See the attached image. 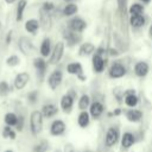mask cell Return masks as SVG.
Wrapping results in <instances>:
<instances>
[{
  "label": "cell",
  "mask_w": 152,
  "mask_h": 152,
  "mask_svg": "<svg viewBox=\"0 0 152 152\" xmlns=\"http://www.w3.org/2000/svg\"><path fill=\"white\" fill-rule=\"evenodd\" d=\"M76 11H77V6H76L75 4H69V5H66V6L64 7L63 13H64L65 15H72V14L76 13Z\"/></svg>",
  "instance_id": "cell-28"
},
{
  "label": "cell",
  "mask_w": 152,
  "mask_h": 152,
  "mask_svg": "<svg viewBox=\"0 0 152 152\" xmlns=\"http://www.w3.org/2000/svg\"><path fill=\"white\" fill-rule=\"evenodd\" d=\"M84 27H86V23L80 18H75L69 23V28L72 32H81L84 30Z\"/></svg>",
  "instance_id": "cell-9"
},
{
  "label": "cell",
  "mask_w": 152,
  "mask_h": 152,
  "mask_svg": "<svg viewBox=\"0 0 152 152\" xmlns=\"http://www.w3.org/2000/svg\"><path fill=\"white\" fill-rule=\"evenodd\" d=\"M66 69H68V72L78 75L81 80H83V78H84V77L81 75V72H82V66H81V64H80V63H71V64H69V65H68V68H66Z\"/></svg>",
  "instance_id": "cell-15"
},
{
  "label": "cell",
  "mask_w": 152,
  "mask_h": 152,
  "mask_svg": "<svg viewBox=\"0 0 152 152\" xmlns=\"http://www.w3.org/2000/svg\"><path fill=\"white\" fill-rule=\"evenodd\" d=\"M23 125H24V119H23V116H18V121H17V128L19 129V131H21L23 129Z\"/></svg>",
  "instance_id": "cell-38"
},
{
  "label": "cell",
  "mask_w": 152,
  "mask_h": 152,
  "mask_svg": "<svg viewBox=\"0 0 152 152\" xmlns=\"http://www.w3.org/2000/svg\"><path fill=\"white\" fill-rule=\"evenodd\" d=\"M61 81H62V72L59 70H55L50 76H49V86L51 89H56L59 84H61Z\"/></svg>",
  "instance_id": "cell-6"
},
{
  "label": "cell",
  "mask_w": 152,
  "mask_h": 152,
  "mask_svg": "<svg viewBox=\"0 0 152 152\" xmlns=\"http://www.w3.org/2000/svg\"><path fill=\"white\" fill-rule=\"evenodd\" d=\"M125 74H126V69H125V66H124L122 64H120V63H114V64L110 66V70H109L110 77L118 78V77H122Z\"/></svg>",
  "instance_id": "cell-5"
},
{
  "label": "cell",
  "mask_w": 152,
  "mask_h": 152,
  "mask_svg": "<svg viewBox=\"0 0 152 152\" xmlns=\"http://www.w3.org/2000/svg\"><path fill=\"white\" fill-rule=\"evenodd\" d=\"M19 63V58H18V56H11V57H8L7 58V64L8 65H11V66H13V65H17Z\"/></svg>",
  "instance_id": "cell-34"
},
{
  "label": "cell",
  "mask_w": 152,
  "mask_h": 152,
  "mask_svg": "<svg viewBox=\"0 0 152 152\" xmlns=\"http://www.w3.org/2000/svg\"><path fill=\"white\" fill-rule=\"evenodd\" d=\"M129 21H131V25L133 27H140V26L144 25L145 19H144V17L141 14H133V15H131V20Z\"/></svg>",
  "instance_id": "cell-17"
},
{
  "label": "cell",
  "mask_w": 152,
  "mask_h": 152,
  "mask_svg": "<svg viewBox=\"0 0 152 152\" xmlns=\"http://www.w3.org/2000/svg\"><path fill=\"white\" fill-rule=\"evenodd\" d=\"M72 102H74V99L71 95H64L61 100V106L62 108L64 109V112H70L71 107H72Z\"/></svg>",
  "instance_id": "cell-12"
},
{
  "label": "cell",
  "mask_w": 152,
  "mask_h": 152,
  "mask_svg": "<svg viewBox=\"0 0 152 152\" xmlns=\"http://www.w3.org/2000/svg\"><path fill=\"white\" fill-rule=\"evenodd\" d=\"M40 53L43 56H48L50 53V39L49 38H45L42 43V46H40Z\"/></svg>",
  "instance_id": "cell-26"
},
{
  "label": "cell",
  "mask_w": 152,
  "mask_h": 152,
  "mask_svg": "<svg viewBox=\"0 0 152 152\" xmlns=\"http://www.w3.org/2000/svg\"><path fill=\"white\" fill-rule=\"evenodd\" d=\"M125 102L127 106L129 107H134L138 103V97L134 95V91H127L126 93V97H125Z\"/></svg>",
  "instance_id": "cell-19"
},
{
  "label": "cell",
  "mask_w": 152,
  "mask_h": 152,
  "mask_svg": "<svg viewBox=\"0 0 152 152\" xmlns=\"http://www.w3.org/2000/svg\"><path fill=\"white\" fill-rule=\"evenodd\" d=\"M6 2L7 4H12V2H14V0H6Z\"/></svg>",
  "instance_id": "cell-40"
},
{
  "label": "cell",
  "mask_w": 152,
  "mask_h": 152,
  "mask_svg": "<svg viewBox=\"0 0 152 152\" xmlns=\"http://www.w3.org/2000/svg\"><path fill=\"white\" fill-rule=\"evenodd\" d=\"M37 96H38V93L34 90V91H31L30 94H28V101L31 102V103H34L36 102V100H37Z\"/></svg>",
  "instance_id": "cell-36"
},
{
  "label": "cell",
  "mask_w": 152,
  "mask_h": 152,
  "mask_svg": "<svg viewBox=\"0 0 152 152\" xmlns=\"http://www.w3.org/2000/svg\"><path fill=\"white\" fill-rule=\"evenodd\" d=\"M126 2H127V0H118L119 10L121 11V13H125V10H126Z\"/></svg>",
  "instance_id": "cell-37"
},
{
  "label": "cell",
  "mask_w": 152,
  "mask_h": 152,
  "mask_svg": "<svg viewBox=\"0 0 152 152\" xmlns=\"http://www.w3.org/2000/svg\"><path fill=\"white\" fill-rule=\"evenodd\" d=\"M133 144H134V137H133V134H131V133H125L124 137H122V141H121L122 147H124V148H128V147H131Z\"/></svg>",
  "instance_id": "cell-20"
},
{
  "label": "cell",
  "mask_w": 152,
  "mask_h": 152,
  "mask_svg": "<svg viewBox=\"0 0 152 152\" xmlns=\"http://www.w3.org/2000/svg\"><path fill=\"white\" fill-rule=\"evenodd\" d=\"M118 138H119V129L116 127H110L106 134V145L107 146L114 145L118 141Z\"/></svg>",
  "instance_id": "cell-4"
},
{
  "label": "cell",
  "mask_w": 152,
  "mask_h": 152,
  "mask_svg": "<svg viewBox=\"0 0 152 152\" xmlns=\"http://www.w3.org/2000/svg\"><path fill=\"white\" fill-rule=\"evenodd\" d=\"M56 113H57V107H56L55 104L49 103V104H45V106L43 107V115L46 116V118H51V116H53Z\"/></svg>",
  "instance_id": "cell-18"
},
{
  "label": "cell",
  "mask_w": 152,
  "mask_h": 152,
  "mask_svg": "<svg viewBox=\"0 0 152 152\" xmlns=\"http://www.w3.org/2000/svg\"><path fill=\"white\" fill-rule=\"evenodd\" d=\"M141 112L140 110H137V109H131V110H128L127 113H126V118L129 120V121H132V122H137V121H139L140 119H141Z\"/></svg>",
  "instance_id": "cell-16"
},
{
  "label": "cell",
  "mask_w": 152,
  "mask_h": 152,
  "mask_svg": "<svg viewBox=\"0 0 152 152\" xmlns=\"http://www.w3.org/2000/svg\"><path fill=\"white\" fill-rule=\"evenodd\" d=\"M43 8L44 10H46V11H51V10H53V5L51 4V2H45L44 5H43Z\"/></svg>",
  "instance_id": "cell-39"
},
{
  "label": "cell",
  "mask_w": 152,
  "mask_h": 152,
  "mask_svg": "<svg viewBox=\"0 0 152 152\" xmlns=\"http://www.w3.org/2000/svg\"><path fill=\"white\" fill-rule=\"evenodd\" d=\"M150 36H151V37H152V26H151V27H150Z\"/></svg>",
  "instance_id": "cell-41"
},
{
  "label": "cell",
  "mask_w": 152,
  "mask_h": 152,
  "mask_svg": "<svg viewBox=\"0 0 152 152\" xmlns=\"http://www.w3.org/2000/svg\"><path fill=\"white\" fill-rule=\"evenodd\" d=\"M39 17H40V24H42V27L46 31V30H50L51 28V17H50V12L44 10L43 7L40 8L39 11Z\"/></svg>",
  "instance_id": "cell-2"
},
{
  "label": "cell",
  "mask_w": 152,
  "mask_h": 152,
  "mask_svg": "<svg viewBox=\"0 0 152 152\" xmlns=\"http://www.w3.org/2000/svg\"><path fill=\"white\" fill-rule=\"evenodd\" d=\"M5 121L8 126H15L17 121H18V116L14 113H7L5 115Z\"/></svg>",
  "instance_id": "cell-25"
},
{
  "label": "cell",
  "mask_w": 152,
  "mask_h": 152,
  "mask_svg": "<svg viewBox=\"0 0 152 152\" xmlns=\"http://www.w3.org/2000/svg\"><path fill=\"white\" fill-rule=\"evenodd\" d=\"M64 129H65V125H64V122L61 121V120H56V121H53L52 125H51V134H53V135H59V134H62V133L64 132Z\"/></svg>",
  "instance_id": "cell-11"
},
{
  "label": "cell",
  "mask_w": 152,
  "mask_h": 152,
  "mask_svg": "<svg viewBox=\"0 0 152 152\" xmlns=\"http://www.w3.org/2000/svg\"><path fill=\"white\" fill-rule=\"evenodd\" d=\"M66 1H69V0H66Z\"/></svg>",
  "instance_id": "cell-45"
},
{
  "label": "cell",
  "mask_w": 152,
  "mask_h": 152,
  "mask_svg": "<svg viewBox=\"0 0 152 152\" xmlns=\"http://www.w3.org/2000/svg\"><path fill=\"white\" fill-rule=\"evenodd\" d=\"M94 51V45L90 43H84L81 48H80V55H89Z\"/></svg>",
  "instance_id": "cell-24"
},
{
  "label": "cell",
  "mask_w": 152,
  "mask_h": 152,
  "mask_svg": "<svg viewBox=\"0 0 152 152\" xmlns=\"http://www.w3.org/2000/svg\"><path fill=\"white\" fill-rule=\"evenodd\" d=\"M46 150H48V142L45 140H43L38 145L34 146L33 152H46Z\"/></svg>",
  "instance_id": "cell-30"
},
{
  "label": "cell",
  "mask_w": 152,
  "mask_h": 152,
  "mask_svg": "<svg viewBox=\"0 0 152 152\" xmlns=\"http://www.w3.org/2000/svg\"><path fill=\"white\" fill-rule=\"evenodd\" d=\"M93 68L96 72H101L104 68V61L101 57V52H97L96 55H94L93 57Z\"/></svg>",
  "instance_id": "cell-10"
},
{
  "label": "cell",
  "mask_w": 152,
  "mask_h": 152,
  "mask_svg": "<svg viewBox=\"0 0 152 152\" xmlns=\"http://www.w3.org/2000/svg\"><path fill=\"white\" fill-rule=\"evenodd\" d=\"M63 51H64V44H63L62 42H58V43L56 44L55 49H53V52H52L51 57H50V63H51V64L57 63V62L61 59V57H62V55H63Z\"/></svg>",
  "instance_id": "cell-3"
},
{
  "label": "cell",
  "mask_w": 152,
  "mask_h": 152,
  "mask_svg": "<svg viewBox=\"0 0 152 152\" xmlns=\"http://www.w3.org/2000/svg\"><path fill=\"white\" fill-rule=\"evenodd\" d=\"M2 135H4L5 138H10V139H14V138H15V133H14V131H13L10 126H6V127L4 128Z\"/></svg>",
  "instance_id": "cell-31"
},
{
  "label": "cell",
  "mask_w": 152,
  "mask_h": 152,
  "mask_svg": "<svg viewBox=\"0 0 152 152\" xmlns=\"http://www.w3.org/2000/svg\"><path fill=\"white\" fill-rule=\"evenodd\" d=\"M142 1H144V2H148L150 0H142Z\"/></svg>",
  "instance_id": "cell-42"
},
{
  "label": "cell",
  "mask_w": 152,
  "mask_h": 152,
  "mask_svg": "<svg viewBox=\"0 0 152 152\" xmlns=\"http://www.w3.org/2000/svg\"><path fill=\"white\" fill-rule=\"evenodd\" d=\"M65 38L68 39V42H69V44H70V45H71V44H74V43H76V40H78V39H80V37H77V38H76L75 33H71V32H66Z\"/></svg>",
  "instance_id": "cell-33"
},
{
  "label": "cell",
  "mask_w": 152,
  "mask_h": 152,
  "mask_svg": "<svg viewBox=\"0 0 152 152\" xmlns=\"http://www.w3.org/2000/svg\"><path fill=\"white\" fill-rule=\"evenodd\" d=\"M25 6H26V1L25 0H20L19 4H18V7H17V20L18 21H20L23 19V13H24Z\"/></svg>",
  "instance_id": "cell-27"
},
{
  "label": "cell",
  "mask_w": 152,
  "mask_h": 152,
  "mask_svg": "<svg viewBox=\"0 0 152 152\" xmlns=\"http://www.w3.org/2000/svg\"><path fill=\"white\" fill-rule=\"evenodd\" d=\"M38 26H39V24H38V21L34 20V19H30V20H27L26 24H25L26 31H28V32H31V33H36V31L38 30Z\"/></svg>",
  "instance_id": "cell-21"
},
{
  "label": "cell",
  "mask_w": 152,
  "mask_h": 152,
  "mask_svg": "<svg viewBox=\"0 0 152 152\" xmlns=\"http://www.w3.org/2000/svg\"><path fill=\"white\" fill-rule=\"evenodd\" d=\"M141 12H142V6L139 5V4H133L131 6V8H129L131 15H133V14H140Z\"/></svg>",
  "instance_id": "cell-32"
},
{
  "label": "cell",
  "mask_w": 152,
  "mask_h": 152,
  "mask_svg": "<svg viewBox=\"0 0 152 152\" xmlns=\"http://www.w3.org/2000/svg\"><path fill=\"white\" fill-rule=\"evenodd\" d=\"M88 124H89V114L83 110V112L80 114V116H78V125H80L81 127H87Z\"/></svg>",
  "instance_id": "cell-23"
},
{
  "label": "cell",
  "mask_w": 152,
  "mask_h": 152,
  "mask_svg": "<svg viewBox=\"0 0 152 152\" xmlns=\"http://www.w3.org/2000/svg\"><path fill=\"white\" fill-rule=\"evenodd\" d=\"M8 90H10V88H8V84L6 83V82H1L0 83V95H6L7 93H8Z\"/></svg>",
  "instance_id": "cell-35"
},
{
  "label": "cell",
  "mask_w": 152,
  "mask_h": 152,
  "mask_svg": "<svg viewBox=\"0 0 152 152\" xmlns=\"http://www.w3.org/2000/svg\"><path fill=\"white\" fill-rule=\"evenodd\" d=\"M5 152H12V151H11V150H7V151H5Z\"/></svg>",
  "instance_id": "cell-43"
},
{
  "label": "cell",
  "mask_w": 152,
  "mask_h": 152,
  "mask_svg": "<svg viewBox=\"0 0 152 152\" xmlns=\"http://www.w3.org/2000/svg\"><path fill=\"white\" fill-rule=\"evenodd\" d=\"M88 106H89V97H88L87 95H82L81 99H80V102H78V107H80V109L84 110V109H87Z\"/></svg>",
  "instance_id": "cell-29"
},
{
  "label": "cell",
  "mask_w": 152,
  "mask_h": 152,
  "mask_svg": "<svg viewBox=\"0 0 152 152\" xmlns=\"http://www.w3.org/2000/svg\"><path fill=\"white\" fill-rule=\"evenodd\" d=\"M33 64H34L36 69L38 70L40 77H42V76L44 75V71H45V68H46V64H45L44 59H42V58H36L34 62H33Z\"/></svg>",
  "instance_id": "cell-22"
},
{
  "label": "cell",
  "mask_w": 152,
  "mask_h": 152,
  "mask_svg": "<svg viewBox=\"0 0 152 152\" xmlns=\"http://www.w3.org/2000/svg\"><path fill=\"white\" fill-rule=\"evenodd\" d=\"M103 112V106L100 103V102H94L91 106H90V114L94 119H97Z\"/></svg>",
  "instance_id": "cell-13"
},
{
  "label": "cell",
  "mask_w": 152,
  "mask_h": 152,
  "mask_svg": "<svg viewBox=\"0 0 152 152\" xmlns=\"http://www.w3.org/2000/svg\"><path fill=\"white\" fill-rule=\"evenodd\" d=\"M19 49L21 50L23 53L28 55V53L32 52V50H33V45H32V43H31V40H30L28 38H26V37H21V38L19 39Z\"/></svg>",
  "instance_id": "cell-7"
},
{
  "label": "cell",
  "mask_w": 152,
  "mask_h": 152,
  "mask_svg": "<svg viewBox=\"0 0 152 152\" xmlns=\"http://www.w3.org/2000/svg\"><path fill=\"white\" fill-rule=\"evenodd\" d=\"M134 71H135V74H137L138 76L142 77V76H145V75L147 74V71H148V65H147L145 62H139V63L135 64Z\"/></svg>",
  "instance_id": "cell-14"
},
{
  "label": "cell",
  "mask_w": 152,
  "mask_h": 152,
  "mask_svg": "<svg viewBox=\"0 0 152 152\" xmlns=\"http://www.w3.org/2000/svg\"><path fill=\"white\" fill-rule=\"evenodd\" d=\"M28 80H30V76H28L27 72L18 74L17 77L14 78V87H15L17 89H23V88L27 84Z\"/></svg>",
  "instance_id": "cell-8"
},
{
  "label": "cell",
  "mask_w": 152,
  "mask_h": 152,
  "mask_svg": "<svg viewBox=\"0 0 152 152\" xmlns=\"http://www.w3.org/2000/svg\"><path fill=\"white\" fill-rule=\"evenodd\" d=\"M30 125H31V131L33 134H38L42 131L43 127V114L38 110L33 112L31 114V119H30Z\"/></svg>",
  "instance_id": "cell-1"
},
{
  "label": "cell",
  "mask_w": 152,
  "mask_h": 152,
  "mask_svg": "<svg viewBox=\"0 0 152 152\" xmlns=\"http://www.w3.org/2000/svg\"><path fill=\"white\" fill-rule=\"evenodd\" d=\"M0 27H1V23H0Z\"/></svg>",
  "instance_id": "cell-44"
}]
</instances>
